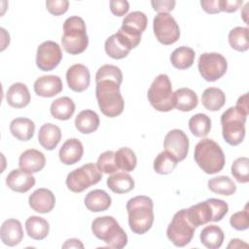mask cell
<instances>
[{
  "label": "cell",
  "instance_id": "obj_41",
  "mask_svg": "<svg viewBox=\"0 0 249 249\" xmlns=\"http://www.w3.org/2000/svg\"><path fill=\"white\" fill-rule=\"evenodd\" d=\"M231 174L241 184L249 182V160L246 157L237 158L231 164Z\"/></svg>",
  "mask_w": 249,
  "mask_h": 249
},
{
  "label": "cell",
  "instance_id": "obj_45",
  "mask_svg": "<svg viewBox=\"0 0 249 249\" xmlns=\"http://www.w3.org/2000/svg\"><path fill=\"white\" fill-rule=\"evenodd\" d=\"M110 10L113 15L123 17L128 12L129 4L125 0H113L110 1Z\"/></svg>",
  "mask_w": 249,
  "mask_h": 249
},
{
  "label": "cell",
  "instance_id": "obj_37",
  "mask_svg": "<svg viewBox=\"0 0 249 249\" xmlns=\"http://www.w3.org/2000/svg\"><path fill=\"white\" fill-rule=\"evenodd\" d=\"M115 162L119 170L130 172L136 167L137 159L131 149L123 147L115 152Z\"/></svg>",
  "mask_w": 249,
  "mask_h": 249
},
{
  "label": "cell",
  "instance_id": "obj_48",
  "mask_svg": "<svg viewBox=\"0 0 249 249\" xmlns=\"http://www.w3.org/2000/svg\"><path fill=\"white\" fill-rule=\"evenodd\" d=\"M242 5V0H220L221 12L233 13Z\"/></svg>",
  "mask_w": 249,
  "mask_h": 249
},
{
  "label": "cell",
  "instance_id": "obj_28",
  "mask_svg": "<svg viewBox=\"0 0 249 249\" xmlns=\"http://www.w3.org/2000/svg\"><path fill=\"white\" fill-rule=\"evenodd\" d=\"M10 131L18 140L28 141L34 135L35 124L28 118H16L10 124Z\"/></svg>",
  "mask_w": 249,
  "mask_h": 249
},
{
  "label": "cell",
  "instance_id": "obj_14",
  "mask_svg": "<svg viewBox=\"0 0 249 249\" xmlns=\"http://www.w3.org/2000/svg\"><path fill=\"white\" fill-rule=\"evenodd\" d=\"M147 16L143 12L135 11L124 17L122 26L119 30L123 32L127 38H129L137 47L141 41V34L147 27Z\"/></svg>",
  "mask_w": 249,
  "mask_h": 249
},
{
  "label": "cell",
  "instance_id": "obj_9",
  "mask_svg": "<svg viewBox=\"0 0 249 249\" xmlns=\"http://www.w3.org/2000/svg\"><path fill=\"white\" fill-rule=\"evenodd\" d=\"M195 231L196 227L187 216V209H181L174 214L167 227L166 235L175 246L184 247L191 242Z\"/></svg>",
  "mask_w": 249,
  "mask_h": 249
},
{
  "label": "cell",
  "instance_id": "obj_30",
  "mask_svg": "<svg viewBox=\"0 0 249 249\" xmlns=\"http://www.w3.org/2000/svg\"><path fill=\"white\" fill-rule=\"evenodd\" d=\"M50 110L53 118L60 121H66L73 116L75 112V103L70 97L62 96L53 101Z\"/></svg>",
  "mask_w": 249,
  "mask_h": 249
},
{
  "label": "cell",
  "instance_id": "obj_16",
  "mask_svg": "<svg viewBox=\"0 0 249 249\" xmlns=\"http://www.w3.org/2000/svg\"><path fill=\"white\" fill-rule=\"evenodd\" d=\"M134 48H136V46L132 41L120 30L108 37L105 41V52L114 59L124 58Z\"/></svg>",
  "mask_w": 249,
  "mask_h": 249
},
{
  "label": "cell",
  "instance_id": "obj_20",
  "mask_svg": "<svg viewBox=\"0 0 249 249\" xmlns=\"http://www.w3.org/2000/svg\"><path fill=\"white\" fill-rule=\"evenodd\" d=\"M63 89L62 81L58 76L45 75L39 77L34 83V91L42 97H53Z\"/></svg>",
  "mask_w": 249,
  "mask_h": 249
},
{
  "label": "cell",
  "instance_id": "obj_32",
  "mask_svg": "<svg viewBox=\"0 0 249 249\" xmlns=\"http://www.w3.org/2000/svg\"><path fill=\"white\" fill-rule=\"evenodd\" d=\"M224 231L223 230L216 226L210 225L206 226L200 232L199 238L200 242L209 249H218L222 246L224 241Z\"/></svg>",
  "mask_w": 249,
  "mask_h": 249
},
{
  "label": "cell",
  "instance_id": "obj_5",
  "mask_svg": "<svg viewBox=\"0 0 249 249\" xmlns=\"http://www.w3.org/2000/svg\"><path fill=\"white\" fill-rule=\"evenodd\" d=\"M228 211L229 205L226 201L218 198H208L187 209V216L190 222L197 228L209 222L221 221Z\"/></svg>",
  "mask_w": 249,
  "mask_h": 249
},
{
  "label": "cell",
  "instance_id": "obj_49",
  "mask_svg": "<svg viewBox=\"0 0 249 249\" xmlns=\"http://www.w3.org/2000/svg\"><path fill=\"white\" fill-rule=\"evenodd\" d=\"M235 108L238 112H240L241 114L248 116L249 113V107H248V93H244L243 95H241L236 102Z\"/></svg>",
  "mask_w": 249,
  "mask_h": 249
},
{
  "label": "cell",
  "instance_id": "obj_15",
  "mask_svg": "<svg viewBox=\"0 0 249 249\" xmlns=\"http://www.w3.org/2000/svg\"><path fill=\"white\" fill-rule=\"evenodd\" d=\"M164 149L178 161L186 159L189 152V138L181 129H172L167 132L163 141Z\"/></svg>",
  "mask_w": 249,
  "mask_h": 249
},
{
  "label": "cell",
  "instance_id": "obj_47",
  "mask_svg": "<svg viewBox=\"0 0 249 249\" xmlns=\"http://www.w3.org/2000/svg\"><path fill=\"white\" fill-rule=\"evenodd\" d=\"M200 5L208 14H218L221 12L220 0H201Z\"/></svg>",
  "mask_w": 249,
  "mask_h": 249
},
{
  "label": "cell",
  "instance_id": "obj_38",
  "mask_svg": "<svg viewBox=\"0 0 249 249\" xmlns=\"http://www.w3.org/2000/svg\"><path fill=\"white\" fill-rule=\"evenodd\" d=\"M189 128L196 137H205L211 129V120L205 114H196L189 120Z\"/></svg>",
  "mask_w": 249,
  "mask_h": 249
},
{
  "label": "cell",
  "instance_id": "obj_12",
  "mask_svg": "<svg viewBox=\"0 0 249 249\" xmlns=\"http://www.w3.org/2000/svg\"><path fill=\"white\" fill-rule=\"evenodd\" d=\"M154 34L162 45H172L180 37V28L168 13H159L153 20Z\"/></svg>",
  "mask_w": 249,
  "mask_h": 249
},
{
  "label": "cell",
  "instance_id": "obj_23",
  "mask_svg": "<svg viewBox=\"0 0 249 249\" xmlns=\"http://www.w3.org/2000/svg\"><path fill=\"white\" fill-rule=\"evenodd\" d=\"M45 164L46 159L44 154L36 149H28L19 156V167L29 173H37L41 171Z\"/></svg>",
  "mask_w": 249,
  "mask_h": 249
},
{
  "label": "cell",
  "instance_id": "obj_36",
  "mask_svg": "<svg viewBox=\"0 0 249 249\" xmlns=\"http://www.w3.org/2000/svg\"><path fill=\"white\" fill-rule=\"evenodd\" d=\"M207 185L211 192L222 196H231L236 191L235 183L228 176L213 177L208 181Z\"/></svg>",
  "mask_w": 249,
  "mask_h": 249
},
{
  "label": "cell",
  "instance_id": "obj_3",
  "mask_svg": "<svg viewBox=\"0 0 249 249\" xmlns=\"http://www.w3.org/2000/svg\"><path fill=\"white\" fill-rule=\"evenodd\" d=\"M194 158L197 165L207 174L221 171L226 162L222 148L212 139H201L195 147Z\"/></svg>",
  "mask_w": 249,
  "mask_h": 249
},
{
  "label": "cell",
  "instance_id": "obj_7",
  "mask_svg": "<svg viewBox=\"0 0 249 249\" xmlns=\"http://www.w3.org/2000/svg\"><path fill=\"white\" fill-rule=\"evenodd\" d=\"M246 118L247 116L238 112L235 107H230L222 114V134L228 144L236 146L243 141Z\"/></svg>",
  "mask_w": 249,
  "mask_h": 249
},
{
  "label": "cell",
  "instance_id": "obj_44",
  "mask_svg": "<svg viewBox=\"0 0 249 249\" xmlns=\"http://www.w3.org/2000/svg\"><path fill=\"white\" fill-rule=\"evenodd\" d=\"M47 10L53 16H60L67 12L69 2L67 0H47Z\"/></svg>",
  "mask_w": 249,
  "mask_h": 249
},
{
  "label": "cell",
  "instance_id": "obj_18",
  "mask_svg": "<svg viewBox=\"0 0 249 249\" xmlns=\"http://www.w3.org/2000/svg\"><path fill=\"white\" fill-rule=\"evenodd\" d=\"M29 206L36 212L46 214L51 212L55 205V197L52 191L40 188L34 191L28 198Z\"/></svg>",
  "mask_w": 249,
  "mask_h": 249
},
{
  "label": "cell",
  "instance_id": "obj_40",
  "mask_svg": "<svg viewBox=\"0 0 249 249\" xmlns=\"http://www.w3.org/2000/svg\"><path fill=\"white\" fill-rule=\"evenodd\" d=\"M178 160L166 151L160 152L154 160V169L159 174H169L176 167Z\"/></svg>",
  "mask_w": 249,
  "mask_h": 249
},
{
  "label": "cell",
  "instance_id": "obj_31",
  "mask_svg": "<svg viewBox=\"0 0 249 249\" xmlns=\"http://www.w3.org/2000/svg\"><path fill=\"white\" fill-rule=\"evenodd\" d=\"M25 230L29 237L35 240H42L47 237L50 226L47 220L39 216H30L25 221Z\"/></svg>",
  "mask_w": 249,
  "mask_h": 249
},
{
  "label": "cell",
  "instance_id": "obj_24",
  "mask_svg": "<svg viewBox=\"0 0 249 249\" xmlns=\"http://www.w3.org/2000/svg\"><path fill=\"white\" fill-rule=\"evenodd\" d=\"M30 99L31 97L28 88L23 83L13 84L6 93L7 103L11 107L17 109L27 106L30 102Z\"/></svg>",
  "mask_w": 249,
  "mask_h": 249
},
{
  "label": "cell",
  "instance_id": "obj_19",
  "mask_svg": "<svg viewBox=\"0 0 249 249\" xmlns=\"http://www.w3.org/2000/svg\"><path fill=\"white\" fill-rule=\"evenodd\" d=\"M36 183L35 177L21 168L13 169L6 177L7 186L17 193H26Z\"/></svg>",
  "mask_w": 249,
  "mask_h": 249
},
{
  "label": "cell",
  "instance_id": "obj_13",
  "mask_svg": "<svg viewBox=\"0 0 249 249\" xmlns=\"http://www.w3.org/2000/svg\"><path fill=\"white\" fill-rule=\"evenodd\" d=\"M62 59L59 45L53 41H45L39 45L36 53V65L42 71L53 70Z\"/></svg>",
  "mask_w": 249,
  "mask_h": 249
},
{
  "label": "cell",
  "instance_id": "obj_22",
  "mask_svg": "<svg viewBox=\"0 0 249 249\" xmlns=\"http://www.w3.org/2000/svg\"><path fill=\"white\" fill-rule=\"evenodd\" d=\"M84 154V147L81 141L77 138H70L66 140L58 153L59 160L66 165H72L78 162Z\"/></svg>",
  "mask_w": 249,
  "mask_h": 249
},
{
  "label": "cell",
  "instance_id": "obj_11",
  "mask_svg": "<svg viewBox=\"0 0 249 249\" xmlns=\"http://www.w3.org/2000/svg\"><path fill=\"white\" fill-rule=\"evenodd\" d=\"M197 67L205 81L215 82L226 74L228 62L221 53H204L199 56Z\"/></svg>",
  "mask_w": 249,
  "mask_h": 249
},
{
  "label": "cell",
  "instance_id": "obj_42",
  "mask_svg": "<svg viewBox=\"0 0 249 249\" xmlns=\"http://www.w3.org/2000/svg\"><path fill=\"white\" fill-rule=\"evenodd\" d=\"M96 166L100 172L106 174H113L119 169L115 162V152L106 151L102 153L96 162Z\"/></svg>",
  "mask_w": 249,
  "mask_h": 249
},
{
  "label": "cell",
  "instance_id": "obj_50",
  "mask_svg": "<svg viewBox=\"0 0 249 249\" xmlns=\"http://www.w3.org/2000/svg\"><path fill=\"white\" fill-rule=\"evenodd\" d=\"M62 248H84V245L79 239L71 238L66 240L65 243L62 244Z\"/></svg>",
  "mask_w": 249,
  "mask_h": 249
},
{
  "label": "cell",
  "instance_id": "obj_33",
  "mask_svg": "<svg viewBox=\"0 0 249 249\" xmlns=\"http://www.w3.org/2000/svg\"><path fill=\"white\" fill-rule=\"evenodd\" d=\"M201 102L205 109L209 111H218L226 103V95L224 91L218 88H207L201 95Z\"/></svg>",
  "mask_w": 249,
  "mask_h": 249
},
{
  "label": "cell",
  "instance_id": "obj_35",
  "mask_svg": "<svg viewBox=\"0 0 249 249\" xmlns=\"http://www.w3.org/2000/svg\"><path fill=\"white\" fill-rule=\"evenodd\" d=\"M195 51L189 47L182 46L175 49L170 55L171 64L180 70L190 68L195 61Z\"/></svg>",
  "mask_w": 249,
  "mask_h": 249
},
{
  "label": "cell",
  "instance_id": "obj_1",
  "mask_svg": "<svg viewBox=\"0 0 249 249\" xmlns=\"http://www.w3.org/2000/svg\"><path fill=\"white\" fill-rule=\"evenodd\" d=\"M123 82L121 69L112 64L98 68L95 74V95L100 111L109 118L121 115L124 108V100L120 91Z\"/></svg>",
  "mask_w": 249,
  "mask_h": 249
},
{
  "label": "cell",
  "instance_id": "obj_51",
  "mask_svg": "<svg viewBox=\"0 0 249 249\" xmlns=\"http://www.w3.org/2000/svg\"><path fill=\"white\" fill-rule=\"evenodd\" d=\"M242 246H244L245 248L248 247V245L246 243L242 242V240L237 239V238H233V239L231 240V243L228 245V248H231V247L232 248H237V247H242Z\"/></svg>",
  "mask_w": 249,
  "mask_h": 249
},
{
  "label": "cell",
  "instance_id": "obj_34",
  "mask_svg": "<svg viewBox=\"0 0 249 249\" xmlns=\"http://www.w3.org/2000/svg\"><path fill=\"white\" fill-rule=\"evenodd\" d=\"M108 188L116 194H126L134 188V180L125 172H118L107 179Z\"/></svg>",
  "mask_w": 249,
  "mask_h": 249
},
{
  "label": "cell",
  "instance_id": "obj_21",
  "mask_svg": "<svg viewBox=\"0 0 249 249\" xmlns=\"http://www.w3.org/2000/svg\"><path fill=\"white\" fill-rule=\"evenodd\" d=\"M0 237L5 245L11 247L20 243L23 238L21 223L17 219H8L4 221L0 230Z\"/></svg>",
  "mask_w": 249,
  "mask_h": 249
},
{
  "label": "cell",
  "instance_id": "obj_43",
  "mask_svg": "<svg viewBox=\"0 0 249 249\" xmlns=\"http://www.w3.org/2000/svg\"><path fill=\"white\" fill-rule=\"evenodd\" d=\"M230 224L236 231L247 230L249 228V213L247 210V206L244 210L232 214L230 219Z\"/></svg>",
  "mask_w": 249,
  "mask_h": 249
},
{
  "label": "cell",
  "instance_id": "obj_8",
  "mask_svg": "<svg viewBox=\"0 0 249 249\" xmlns=\"http://www.w3.org/2000/svg\"><path fill=\"white\" fill-rule=\"evenodd\" d=\"M148 100L152 107L160 112L173 109V92L170 79L166 74H160L148 89Z\"/></svg>",
  "mask_w": 249,
  "mask_h": 249
},
{
  "label": "cell",
  "instance_id": "obj_10",
  "mask_svg": "<svg viewBox=\"0 0 249 249\" xmlns=\"http://www.w3.org/2000/svg\"><path fill=\"white\" fill-rule=\"evenodd\" d=\"M102 178L101 172L92 162L74 169L66 177V186L73 193H82L89 187L97 184Z\"/></svg>",
  "mask_w": 249,
  "mask_h": 249
},
{
  "label": "cell",
  "instance_id": "obj_27",
  "mask_svg": "<svg viewBox=\"0 0 249 249\" xmlns=\"http://www.w3.org/2000/svg\"><path fill=\"white\" fill-rule=\"evenodd\" d=\"M111 196L103 190H93L88 193L85 197V205L91 212L107 210L111 205Z\"/></svg>",
  "mask_w": 249,
  "mask_h": 249
},
{
  "label": "cell",
  "instance_id": "obj_29",
  "mask_svg": "<svg viewBox=\"0 0 249 249\" xmlns=\"http://www.w3.org/2000/svg\"><path fill=\"white\" fill-rule=\"evenodd\" d=\"M99 117L92 110L80 112L75 119V126L81 133L89 134L94 132L99 126Z\"/></svg>",
  "mask_w": 249,
  "mask_h": 249
},
{
  "label": "cell",
  "instance_id": "obj_39",
  "mask_svg": "<svg viewBox=\"0 0 249 249\" xmlns=\"http://www.w3.org/2000/svg\"><path fill=\"white\" fill-rule=\"evenodd\" d=\"M229 43L232 49L238 52H245L249 49L248 28L236 26L229 33Z\"/></svg>",
  "mask_w": 249,
  "mask_h": 249
},
{
  "label": "cell",
  "instance_id": "obj_4",
  "mask_svg": "<svg viewBox=\"0 0 249 249\" xmlns=\"http://www.w3.org/2000/svg\"><path fill=\"white\" fill-rule=\"evenodd\" d=\"M61 45L64 51L70 54H79L86 51L89 45L87 27L84 19L78 16H73L63 23V35Z\"/></svg>",
  "mask_w": 249,
  "mask_h": 249
},
{
  "label": "cell",
  "instance_id": "obj_46",
  "mask_svg": "<svg viewBox=\"0 0 249 249\" xmlns=\"http://www.w3.org/2000/svg\"><path fill=\"white\" fill-rule=\"evenodd\" d=\"M153 9L159 13H167L174 9L176 2L174 0H153L151 1Z\"/></svg>",
  "mask_w": 249,
  "mask_h": 249
},
{
  "label": "cell",
  "instance_id": "obj_25",
  "mask_svg": "<svg viewBox=\"0 0 249 249\" xmlns=\"http://www.w3.org/2000/svg\"><path fill=\"white\" fill-rule=\"evenodd\" d=\"M60 139L61 130L57 125L52 123H48L40 127L38 133V141L44 149L48 151L53 150L58 145Z\"/></svg>",
  "mask_w": 249,
  "mask_h": 249
},
{
  "label": "cell",
  "instance_id": "obj_2",
  "mask_svg": "<svg viewBox=\"0 0 249 249\" xmlns=\"http://www.w3.org/2000/svg\"><path fill=\"white\" fill-rule=\"evenodd\" d=\"M153 200L146 196H137L126 203L128 225L136 234H144L153 226L154 211Z\"/></svg>",
  "mask_w": 249,
  "mask_h": 249
},
{
  "label": "cell",
  "instance_id": "obj_26",
  "mask_svg": "<svg viewBox=\"0 0 249 249\" xmlns=\"http://www.w3.org/2000/svg\"><path fill=\"white\" fill-rule=\"evenodd\" d=\"M196 93L188 88L178 89L173 92V107L182 112H189L197 106Z\"/></svg>",
  "mask_w": 249,
  "mask_h": 249
},
{
  "label": "cell",
  "instance_id": "obj_6",
  "mask_svg": "<svg viewBox=\"0 0 249 249\" xmlns=\"http://www.w3.org/2000/svg\"><path fill=\"white\" fill-rule=\"evenodd\" d=\"M92 233L108 247L122 249L127 244V235L112 216L95 218L91 223Z\"/></svg>",
  "mask_w": 249,
  "mask_h": 249
},
{
  "label": "cell",
  "instance_id": "obj_17",
  "mask_svg": "<svg viewBox=\"0 0 249 249\" xmlns=\"http://www.w3.org/2000/svg\"><path fill=\"white\" fill-rule=\"evenodd\" d=\"M66 81L72 90L76 92L86 90L90 83V74L88 67L81 63L70 66L66 72Z\"/></svg>",
  "mask_w": 249,
  "mask_h": 249
}]
</instances>
